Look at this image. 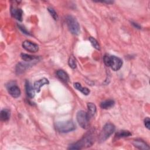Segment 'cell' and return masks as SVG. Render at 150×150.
Instances as JSON below:
<instances>
[{
	"label": "cell",
	"instance_id": "2e32d148",
	"mask_svg": "<svg viewBox=\"0 0 150 150\" xmlns=\"http://www.w3.org/2000/svg\"><path fill=\"white\" fill-rule=\"evenodd\" d=\"M115 104V102L112 100H105L101 103L100 107L103 109H109L112 107Z\"/></svg>",
	"mask_w": 150,
	"mask_h": 150
},
{
	"label": "cell",
	"instance_id": "d4e9b609",
	"mask_svg": "<svg viewBox=\"0 0 150 150\" xmlns=\"http://www.w3.org/2000/svg\"><path fill=\"white\" fill-rule=\"evenodd\" d=\"M144 124L145 127L148 129H149V126H150V120L149 117H146L145 120H144Z\"/></svg>",
	"mask_w": 150,
	"mask_h": 150
},
{
	"label": "cell",
	"instance_id": "603a6c76",
	"mask_svg": "<svg viewBox=\"0 0 150 150\" xmlns=\"http://www.w3.org/2000/svg\"><path fill=\"white\" fill-rule=\"evenodd\" d=\"M47 10H48L49 12L50 13L51 16L53 17V18L54 20H57L58 19V15H57L56 12L55 11V10L53 8L48 7L47 8Z\"/></svg>",
	"mask_w": 150,
	"mask_h": 150
},
{
	"label": "cell",
	"instance_id": "7c38bea8",
	"mask_svg": "<svg viewBox=\"0 0 150 150\" xmlns=\"http://www.w3.org/2000/svg\"><path fill=\"white\" fill-rule=\"evenodd\" d=\"M25 90L28 96L30 98H33L35 96V88L32 87L31 83L26 80L25 82Z\"/></svg>",
	"mask_w": 150,
	"mask_h": 150
},
{
	"label": "cell",
	"instance_id": "8fae6325",
	"mask_svg": "<svg viewBox=\"0 0 150 150\" xmlns=\"http://www.w3.org/2000/svg\"><path fill=\"white\" fill-rule=\"evenodd\" d=\"M49 83V81L46 78H42L39 80L35 81L33 84L34 88L36 92L39 93L40 91V88L42 86L46 84H48Z\"/></svg>",
	"mask_w": 150,
	"mask_h": 150
},
{
	"label": "cell",
	"instance_id": "3957f363",
	"mask_svg": "<svg viewBox=\"0 0 150 150\" xmlns=\"http://www.w3.org/2000/svg\"><path fill=\"white\" fill-rule=\"evenodd\" d=\"M56 129L62 133H67L75 129L76 126L72 121L57 122L56 123Z\"/></svg>",
	"mask_w": 150,
	"mask_h": 150
},
{
	"label": "cell",
	"instance_id": "d6986e66",
	"mask_svg": "<svg viewBox=\"0 0 150 150\" xmlns=\"http://www.w3.org/2000/svg\"><path fill=\"white\" fill-rule=\"evenodd\" d=\"M87 108H88V114L90 116V117H93L95 113L96 112V106L93 103H87Z\"/></svg>",
	"mask_w": 150,
	"mask_h": 150
},
{
	"label": "cell",
	"instance_id": "9a60e30c",
	"mask_svg": "<svg viewBox=\"0 0 150 150\" xmlns=\"http://www.w3.org/2000/svg\"><path fill=\"white\" fill-rule=\"evenodd\" d=\"M57 76L63 81L67 83L69 81V77L67 73L63 70H58L56 72Z\"/></svg>",
	"mask_w": 150,
	"mask_h": 150
},
{
	"label": "cell",
	"instance_id": "5bb4252c",
	"mask_svg": "<svg viewBox=\"0 0 150 150\" xmlns=\"http://www.w3.org/2000/svg\"><path fill=\"white\" fill-rule=\"evenodd\" d=\"M21 57L23 60L27 62H34L35 61H37L39 59V57L36 56H32L26 53H21Z\"/></svg>",
	"mask_w": 150,
	"mask_h": 150
},
{
	"label": "cell",
	"instance_id": "8992f818",
	"mask_svg": "<svg viewBox=\"0 0 150 150\" xmlns=\"http://www.w3.org/2000/svg\"><path fill=\"white\" fill-rule=\"evenodd\" d=\"M77 120L79 124L84 129H87L89 126L90 116L88 113L83 110H80L77 112L76 115Z\"/></svg>",
	"mask_w": 150,
	"mask_h": 150
},
{
	"label": "cell",
	"instance_id": "7a4b0ae2",
	"mask_svg": "<svg viewBox=\"0 0 150 150\" xmlns=\"http://www.w3.org/2000/svg\"><path fill=\"white\" fill-rule=\"evenodd\" d=\"M104 62L107 66L110 67L114 71L120 70L122 65V60L120 58L112 55L104 56Z\"/></svg>",
	"mask_w": 150,
	"mask_h": 150
},
{
	"label": "cell",
	"instance_id": "ffe728a7",
	"mask_svg": "<svg viewBox=\"0 0 150 150\" xmlns=\"http://www.w3.org/2000/svg\"><path fill=\"white\" fill-rule=\"evenodd\" d=\"M1 120L3 121H6L10 117V111L8 109H3L1 111Z\"/></svg>",
	"mask_w": 150,
	"mask_h": 150
},
{
	"label": "cell",
	"instance_id": "484cf974",
	"mask_svg": "<svg viewBox=\"0 0 150 150\" xmlns=\"http://www.w3.org/2000/svg\"><path fill=\"white\" fill-rule=\"evenodd\" d=\"M132 23V25L135 27V28H137V29H141V26L139 25H138V23H135V22H131Z\"/></svg>",
	"mask_w": 150,
	"mask_h": 150
},
{
	"label": "cell",
	"instance_id": "30bf717a",
	"mask_svg": "<svg viewBox=\"0 0 150 150\" xmlns=\"http://www.w3.org/2000/svg\"><path fill=\"white\" fill-rule=\"evenodd\" d=\"M11 13L12 16L19 21H22V15L23 11L21 9L16 8L15 6H11Z\"/></svg>",
	"mask_w": 150,
	"mask_h": 150
},
{
	"label": "cell",
	"instance_id": "7402d4cb",
	"mask_svg": "<svg viewBox=\"0 0 150 150\" xmlns=\"http://www.w3.org/2000/svg\"><path fill=\"white\" fill-rule=\"evenodd\" d=\"M68 63L69 66L71 68V69H75L76 67V59L74 58V57L73 56H71L69 57V61H68Z\"/></svg>",
	"mask_w": 150,
	"mask_h": 150
},
{
	"label": "cell",
	"instance_id": "e0dca14e",
	"mask_svg": "<svg viewBox=\"0 0 150 150\" xmlns=\"http://www.w3.org/2000/svg\"><path fill=\"white\" fill-rule=\"evenodd\" d=\"M132 135V134L129 131L127 130H121L118 131L115 135V138H125L129 137Z\"/></svg>",
	"mask_w": 150,
	"mask_h": 150
},
{
	"label": "cell",
	"instance_id": "277c9868",
	"mask_svg": "<svg viewBox=\"0 0 150 150\" xmlns=\"http://www.w3.org/2000/svg\"><path fill=\"white\" fill-rule=\"evenodd\" d=\"M115 126L111 123H107L103 128L99 137L98 140L100 142H103L108 139L115 131Z\"/></svg>",
	"mask_w": 150,
	"mask_h": 150
},
{
	"label": "cell",
	"instance_id": "5b68a950",
	"mask_svg": "<svg viewBox=\"0 0 150 150\" xmlns=\"http://www.w3.org/2000/svg\"><path fill=\"white\" fill-rule=\"evenodd\" d=\"M66 21L70 32L73 35H78L80 32V25L77 19L71 15H68L66 18Z\"/></svg>",
	"mask_w": 150,
	"mask_h": 150
},
{
	"label": "cell",
	"instance_id": "52a82bcc",
	"mask_svg": "<svg viewBox=\"0 0 150 150\" xmlns=\"http://www.w3.org/2000/svg\"><path fill=\"white\" fill-rule=\"evenodd\" d=\"M22 46L25 50L30 52L35 53L38 52L39 50V46L29 40H25L22 43Z\"/></svg>",
	"mask_w": 150,
	"mask_h": 150
},
{
	"label": "cell",
	"instance_id": "6da1fadb",
	"mask_svg": "<svg viewBox=\"0 0 150 150\" xmlns=\"http://www.w3.org/2000/svg\"><path fill=\"white\" fill-rule=\"evenodd\" d=\"M95 132L94 130H90L87 132L80 140L71 144L69 147L70 149H80L84 148L91 146L94 142Z\"/></svg>",
	"mask_w": 150,
	"mask_h": 150
},
{
	"label": "cell",
	"instance_id": "ac0fdd59",
	"mask_svg": "<svg viewBox=\"0 0 150 150\" xmlns=\"http://www.w3.org/2000/svg\"><path fill=\"white\" fill-rule=\"evenodd\" d=\"M74 87L79 91H81L84 95H88L90 93V90L87 87H83L80 83H74Z\"/></svg>",
	"mask_w": 150,
	"mask_h": 150
},
{
	"label": "cell",
	"instance_id": "44dd1931",
	"mask_svg": "<svg viewBox=\"0 0 150 150\" xmlns=\"http://www.w3.org/2000/svg\"><path fill=\"white\" fill-rule=\"evenodd\" d=\"M88 40L90 42L91 45L97 50H100V45L99 43H98L97 40L94 38L93 37H89L88 38Z\"/></svg>",
	"mask_w": 150,
	"mask_h": 150
},
{
	"label": "cell",
	"instance_id": "4fadbf2b",
	"mask_svg": "<svg viewBox=\"0 0 150 150\" xmlns=\"http://www.w3.org/2000/svg\"><path fill=\"white\" fill-rule=\"evenodd\" d=\"M134 145L139 149H149V147L146 143L141 139H136L133 142Z\"/></svg>",
	"mask_w": 150,
	"mask_h": 150
},
{
	"label": "cell",
	"instance_id": "cb8c5ba5",
	"mask_svg": "<svg viewBox=\"0 0 150 150\" xmlns=\"http://www.w3.org/2000/svg\"><path fill=\"white\" fill-rule=\"evenodd\" d=\"M18 26L19 29L23 33H25V34H26V35H30V33L26 29V28H25L23 26H22V25H20V24H18Z\"/></svg>",
	"mask_w": 150,
	"mask_h": 150
},
{
	"label": "cell",
	"instance_id": "ba28073f",
	"mask_svg": "<svg viewBox=\"0 0 150 150\" xmlns=\"http://www.w3.org/2000/svg\"><path fill=\"white\" fill-rule=\"evenodd\" d=\"M7 88L9 94L14 98H18L21 94L20 88L16 84L10 83V84H8Z\"/></svg>",
	"mask_w": 150,
	"mask_h": 150
},
{
	"label": "cell",
	"instance_id": "9c48e42d",
	"mask_svg": "<svg viewBox=\"0 0 150 150\" xmlns=\"http://www.w3.org/2000/svg\"><path fill=\"white\" fill-rule=\"evenodd\" d=\"M34 63L33 62H20L16 66V73L17 74H21L29 69L30 67L33 66Z\"/></svg>",
	"mask_w": 150,
	"mask_h": 150
}]
</instances>
